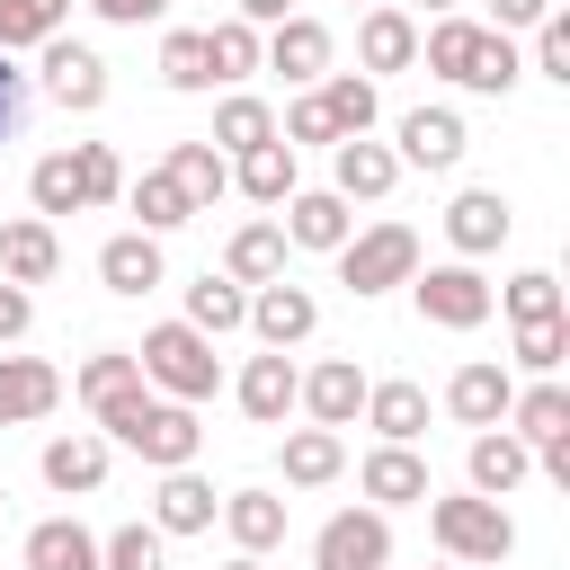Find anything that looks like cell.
Instances as JSON below:
<instances>
[{
	"instance_id": "obj_1",
	"label": "cell",
	"mask_w": 570,
	"mask_h": 570,
	"mask_svg": "<svg viewBox=\"0 0 570 570\" xmlns=\"http://www.w3.org/2000/svg\"><path fill=\"white\" fill-rule=\"evenodd\" d=\"M134 365H142V383H160L169 401H205L214 383H223V356H214V338L205 330H187V321H160V330H142V347H134Z\"/></svg>"
},
{
	"instance_id": "obj_2",
	"label": "cell",
	"mask_w": 570,
	"mask_h": 570,
	"mask_svg": "<svg viewBox=\"0 0 570 570\" xmlns=\"http://www.w3.org/2000/svg\"><path fill=\"white\" fill-rule=\"evenodd\" d=\"M428 534L445 543V561L454 570H490V561H508L517 552V525H508V508L499 499H428Z\"/></svg>"
},
{
	"instance_id": "obj_3",
	"label": "cell",
	"mask_w": 570,
	"mask_h": 570,
	"mask_svg": "<svg viewBox=\"0 0 570 570\" xmlns=\"http://www.w3.org/2000/svg\"><path fill=\"white\" fill-rule=\"evenodd\" d=\"M419 276V232L410 223H374V232H347L338 240V285L365 303V294H392Z\"/></svg>"
},
{
	"instance_id": "obj_4",
	"label": "cell",
	"mask_w": 570,
	"mask_h": 570,
	"mask_svg": "<svg viewBox=\"0 0 570 570\" xmlns=\"http://www.w3.org/2000/svg\"><path fill=\"white\" fill-rule=\"evenodd\" d=\"M410 294H419V321H436V330H481V321L499 312V303H490V276H481L472 258L410 276Z\"/></svg>"
},
{
	"instance_id": "obj_5",
	"label": "cell",
	"mask_w": 570,
	"mask_h": 570,
	"mask_svg": "<svg viewBox=\"0 0 570 570\" xmlns=\"http://www.w3.org/2000/svg\"><path fill=\"white\" fill-rule=\"evenodd\" d=\"M312 570H392V525L383 508H338L312 534Z\"/></svg>"
},
{
	"instance_id": "obj_6",
	"label": "cell",
	"mask_w": 570,
	"mask_h": 570,
	"mask_svg": "<svg viewBox=\"0 0 570 570\" xmlns=\"http://www.w3.org/2000/svg\"><path fill=\"white\" fill-rule=\"evenodd\" d=\"M116 445H134V454H142V463H160V472H187V463H196V445H205V428H196V410H187V401H142V419H134Z\"/></svg>"
},
{
	"instance_id": "obj_7",
	"label": "cell",
	"mask_w": 570,
	"mask_h": 570,
	"mask_svg": "<svg viewBox=\"0 0 570 570\" xmlns=\"http://www.w3.org/2000/svg\"><path fill=\"white\" fill-rule=\"evenodd\" d=\"M45 98H53L62 116H98V107H107V62H98V45L53 36V45H45Z\"/></svg>"
},
{
	"instance_id": "obj_8",
	"label": "cell",
	"mask_w": 570,
	"mask_h": 570,
	"mask_svg": "<svg viewBox=\"0 0 570 570\" xmlns=\"http://www.w3.org/2000/svg\"><path fill=\"white\" fill-rule=\"evenodd\" d=\"M258 62H267V71H285L294 89H321V80H330V27L294 9V18H285L267 45H258Z\"/></svg>"
},
{
	"instance_id": "obj_9",
	"label": "cell",
	"mask_w": 570,
	"mask_h": 570,
	"mask_svg": "<svg viewBox=\"0 0 570 570\" xmlns=\"http://www.w3.org/2000/svg\"><path fill=\"white\" fill-rule=\"evenodd\" d=\"M508 232H517V205H508L499 187H463V196L445 205V240H454L463 258H490Z\"/></svg>"
},
{
	"instance_id": "obj_10",
	"label": "cell",
	"mask_w": 570,
	"mask_h": 570,
	"mask_svg": "<svg viewBox=\"0 0 570 570\" xmlns=\"http://www.w3.org/2000/svg\"><path fill=\"white\" fill-rule=\"evenodd\" d=\"M294 401L312 410V428H356V419H365V374H356V356H321Z\"/></svg>"
},
{
	"instance_id": "obj_11",
	"label": "cell",
	"mask_w": 570,
	"mask_h": 570,
	"mask_svg": "<svg viewBox=\"0 0 570 570\" xmlns=\"http://www.w3.org/2000/svg\"><path fill=\"white\" fill-rule=\"evenodd\" d=\"M392 178H401V160L383 151V142H365V134H347V142H330V196L338 205H374V196H392Z\"/></svg>"
},
{
	"instance_id": "obj_12",
	"label": "cell",
	"mask_w": 570,
	"mask_h": 570,
	"mask_svg": "<svg viewBox=\"0 0 570 570\" xmlns=\"http://www.w3.org/2000/svg\"><path fill=\"white\" fill-rule=\"evenodd\" d=\"M249 330H258L267 347H303V338L321 330L312 285H285V276H276V285H258V294H249Z\"/></svg>"
},
{
	"instance_id": "obj_13",
	"label": "cell",
	"mask_w": 570,
	"mask_h": 570,
	"mask_svg": "<svg viewBox=\"0 0 570 570\" xmlns=\"http://www.w3.org/2000/svg\"><path fill=\"white\" fill-rule=\"evenodd\" d=\"M463 472H472V499H508V490L534 472V445H525V436H508V428H481V436H472V454H463Z\"/></svg>"
},
{
	"instance_id": "obj_14",
	"label": "cell",
	"mask_w": 570,
	"mask_h": 570,
	"mask_svg": "<svg viewBox=\"0 0 570 570\" xmlns=\"http://www.w3.org/2000/svg\"><path fill=\"white\" fill-rule=\"evenodd\" d=\"M392 160H410V169H454V160H463V116H454V107H410Z\"/></svg>"
},
{
	"instance_id": "obj_15",
	"label": "cell",
	"mask_w": 570,
	"mask_h": 570,
	"mask_svg": "<svg viewBox=\"0 0 570 570\" xmlns=\"http://www.w3.org/2000/svg\"><path fill=\"white\" fill-rule=\"evenodd\" d=\"M276 232H285L294 249H338V240L356 232V214H347V205H338L330 187H294V196H285V223H276Z\"/></svg>"
},
{
	"instance_id": "obj_16",
	"label": "cell",
	"mask_w": 570,
	"mask_h": 570,
	"mask_svg": "<svg viewBox=\"0 0 570 570\" xmlns=\"http://www.w3.org/2000/svg\"><path fill=\"white\" fill-rule=\"evenodd\" d=\"M294 392H303V374H294V356H285V347H267V356H249V365H240V410H249L258 428H285Z\"/></svg>"
},
{
	"instance_id": "obj_17",
	"label": "cell",
	"mask_w": 570,
	"mask_h": 570,
	"mask_svg": "<svg viewBox=\"0 0 570 570\" xmlns=\"http://www.w3.org/2000/svg\"><path fill=\"white\" fill-rule=\"evenodd\" d=\"M508 401H517V383H508V365H490V356H472V365L445 383V410H454L463 428H499Z\"/></svg>"
},
{
	"instance_id": "obj_18",
	"label": "cell",
	"mask_w": 570,
	"mask_h": 570,
	"mask_svg": "<svg viewBox=\"0 0 570 570\" xmlns=\"http://www.w3.org/2000/svg\"><path fill=\"white\" fill-rule=\"evenodd\" d=\"M356 490H365L374 508H410V499L428 508V499H436V490H428V463H419L410 445H374L365 472H356Z\"/></svg>"
},
{
	"instance_id": "obj_19",
	"label": "cell",
	"mask_w": 570,
	"mask_h": 570,
	"mask_svg": "<svg viewBox=\"0 0 570 570\" xmlns=\"http://www.w3.org/2000/svg\"><path fill=\"white\" fill-rule=\"evenodd\" d=\"M62 401V374L45 356H0V428H27Z\"/></svg>"
},
{
	"instance_id": "obj_20",
	"label": "cell",
	"mask_w": 570,
	"mask_h": 570,
	"mask_svg": "<svg viewBox=\"0 0 570 570\" xmlns=\"http://www.w3.org/2000/svg\"><path fill=\"white\" fill-rule=\"evenodd\" d=\"M214 517H223L214 481H196V472H160V490H151V525H160V534H205Z\"/></svg>"
},
{
	"instance_id": "obj_21",
	"label": "cell",
	"mask_w": 570,
	"mask_h": 570,
	"mask_svg": "<svg viewBox=\"0 0 570 570\" xmlns=\"http://www.w3.org/2000/svg\"><path fill=\"white\" fill-rule=\"evenodd\" d=\"M62 267V240H53V223H0V285H45Z\"/></svg>"
},
{
	"instance_id": "obj_22",
	"label": "cell",
	"mask_w": 570,
	"mask_h": 570,
	"mask_svg": "<svg viewBox=\"0 0 570 570\" xmlns=\"http://www.w3.org/2000/svg\"><path fill=\"white\" fill-rule=\"evenodd\" d=\"M365 428L383 445H419L428 436V392L419 383H365Z\"/></svg>"
},
{
	"instance_id": "obj_23",
	"label": "cell",
	"mask_w": 570,
	"mask_h": 570,
	"mask_svg": "<svg viewBox=\"0 0 570 570\" xmlns=\"http://www.w3.org/2000/svg\"><path fill=\"white\" fill-rule=\"evenodd\" d=\"M98 276H107V294H151L169 267H160V240H151V232H116V240L98 249Z\"/></svg>"
},
{
	"instance_id": "obj_24",
	"label": "cell",
	"mask_w": 570,
	"mask_h": 570,
	"mask_svg": "<svg viewBox=\"0 0 570 570\" xmlns=\"http://www.w3.org/2000/svg\"><path fill=\"white\" fill-rule=\"evenodd\" d=\"M356 53H365V80H374V71H410V62H419V27H410L401 9H365Z\"/></svg>"
},
{
	"instance_id": "obj_25",
	"label": "cell",
	"mask_w": 570,
	"mask_h": 570,
	"mask_svg": "<svg viewBox=\"0 0 570 570\" xmlns=\"http://www.w3.org/2000/svg\"><path fill=\"white\" fill-rule=\"evenodd\" d=\"M205 142H214L223 160H240V151H258V142H276V107L240 89V98H223V107H214V134H205Z\"/></svg>"
},
{
	"instance_id": "obj_26",
	"label": "cell",
	"mask_w": 570,
	"mask_h": 570,
	"mask_svg": "<svg viewBox=\"0 0 570 570\" xmlns=\"http://www.w3.org/2000/svg\"><path fill=\"white\" fill-rule=\"evenodd\" d=\"M223 276H232V285H276V276H285V232H276V223H240L232 249H223Z\"/></svg>"
},
{
	"instance_id": "obj_27",
	"label": "cell",
	"mask_w": 570,
	"mask_h": 570,
	"mask_svg": "<svg viewBox=\"0 0 570 570\" xmlns=\"http://www.w3.org/2000/svg\"><path fill=\"white\" fill-rule=\"evenodd\" d=\"M45 481H53L62 499H89V490L107 481V436H53V445H45Z\"/></svg>"
},
{
	"instance_id": "obj_28",
	"label": "cell",
	"mask_w": 570,
	"mask_h": 570,
	"mask_svg": "<svg viewBox=\"0 0 570 570\" xmlns=\"http://www.w3.org/2000/svg\"><path fill=\"white\" fill-rule=\"evenodd\" d=\"M223 525H232L240 552H276V543H285V499H276V490H232V499H223Z\"/></svg>"
},
{
	"instance_id": "obj_29",
	"label": "cell",
	"mask_w": 570,
	"mask_h": 570,
	"mask_svg": "<svg viewBox=\"0 0 570 570\" xmlns=\"http://www.w3.org/2000/svg\"><path fill=\"white\" fill-rule=\"evenodd\" d=\"M27 570H98V534L80 517H45L27 534Z\"/></svg>"
},
{
	"instance_id": "obj_30",
	"label": "cell",
	"mask_w": 570,
	"mask_h": 570,
	"mask_svg": "<svg viewBox=\"0 0 570 570\" xmlns=\"http://www.w3.org/2000/svg\"><path fill=\"white\" fill-rule=\"evenodd\" d=\"M249 321V285H232V276H196L187 285V330H205V338H223V330H240Z\"/></svg>"
},
{
	"instance_id": "obj_31",
	"label": "cell",
	"mask_w": 570,
	"mask_h": 570,
	"mask_svg": "<svg viewBox=\"0 0 570 570\" xmlns=\"http://www.w3.org/2000/svg\"><path fill=\"white\" fill-rule=\"evenodd\" d=\"M338 463H347L338 428H285V481H294V490H321V481H338Z\"/></svg>"
},
{
	"instance_id": "obj_32",
	"label": "cell",
	"mask_w": 570,
	"mask_h": 570,
	"mask_svg": "<svg viewBox=\"0 0 570 570\" xmlns=\"http://www.w3.org/2000/svg\"><path fill=\"white\" fill-rule=\"evenodd\" d=\"M160 169H169V178H178V196H187V205H196V214H205V205H214V196H223V187H232V160H223V151H214V142H178V151H169V160H160Z\"/></svg>"
},
{
	"instance_id": "obj_33",
	"label": "cell",
	"mask_w": 570,
	"mask_h": 570,
	"mask_svg": "<svg viewBox=\"0 0 570 570\" xmlns=\"http://www.w3.org/2000/svg\"><path fill=\"white\" fill-rule=\"evenodd\" d=\"M508 436H525V445H552V436H570V392H561V383H534V392H517V401H508Z\"/></svg>"
},
{
	"instance_id": "obj_34",
	"label": "cell",
	"mask_w": 570,
	"mask_h": 570,
	"mask_svg": "<svg viewBox=\"0 0 570 570\" xmlns=\"http://www.w3.org/2000/svg\"><path fill=\"white\" fill-rule=\"evenodd\" d=\"M232 178H240L249 205H285V196H294V151H285V142H258V151L232 160Z\"/></svg>"
},
{
	"instance_id": "obj_35",
	"label": "cell",
	"mask_w": 570,
	"mask_h": 570,
	"mask_svg": "<svg viewBox=\"0 0 570 570\" xmlns=\"http://www.w3.org/2000/svg\"><path fill=\"white\" fill-rule=\"evenodd\" d=\"M62 18H71V0H0V53H18V45H53L62 36Z\"/></svg>"
},
{
	"instance_id": "obj_36",
	"label": "cell",
	"mask_w": 570,
	"mask_h": 570,
	"mask_svg": "<svg viewBox=\"0 0 570 570\" xmlns=\"http://www.w3.org/2000/svg\"><path fill=\"white\" fill-rule=\"evenodd\" d=\"M312 98H321V107H330V125H338V142H347V134H365V125H374V107H383V98H374V80H365V71H330V80H321V89H312Z\"/></svg>"
},
{
	"instance_id": "obj_37",
	"label": "cell",
	"mask_w": 570,
	"mask_h": 570,
	"mask_svg": "<svg viewBox=\"0 0 570 570\" xmlns=\"http://www.w3.org/2000/svg\"><path fill=\"white\" fill-rule=\"evenodd\" d=\"M125 205H134V214H142V232H151V240H160V232H178V223H187V214H196V205H187V196H178V178H169V169H142V178H134V187H125Z\"/></svg>"
},
{
	"instance_id": "obj_38",
	"label": "cell",
	"mask_w": 570,
	"mask_h": 570,
	"mask_svg": "<svg viewBox=\"0 0 570 570\" xmlns=\"http://www.w3.org/2000/svg\"><path fill=\"white\" fill-rule=\"evenodd\" d=\"M490 303H508L517 330H525V321H561V276H552V267H525V276L490 285Z\"/></svg>"
},
{
	"instance_id": "obj_39",
	"label": "cell",
	"mask_w": 570,
	"mask_h": 570,
	"mask_svg": "<svg viewBox=\"0 0 570 570\" xmlns=\"http://www.w3.org/2000/svg\"><path fill=\"white\" fill-rule=\"evenodd\" d=\"M27 196H36V223L80 214V169H71V151H45V160L27 169Z\"/></svg>"
},
{
	"instance_id": "obj_40",
	"label": "cell",
	"mask_w": 570,
	"mask_h": 570,
	"mask_svg": "<svg viewBox=\"0 0 570 570\" xmlns=\"http://www.w3.org/2000/svg\"><path fill=\"white\" fill-rule=\"evenodd\" d=\"M125 392H142L134 347H98V356L80 365V401H89V410H107V401H125Z\"/></svg>"
},
{
	"instance_id": "obj_41",
	"label": "cell",
	"mask_w": 570,
	"mask_h": 570,
	"mask_svg": "<svg viewBox=\"0 0 570 570\" xmlns=\"http://www.w3.org/2000/svg\"><path fill=\"white\" fill-rule=\"evenodd\" d=\"M419 53H428V71H445V80H472V53H481V27H472V18H436Z\"/></svg>"
},
{
	"instance_id": "obj_42",
	"label": "cell",
	"mask_w": 570,
	"mask_h": 570,
	"mask_svg": "<svg viewBox=\"0 0 570 570\" xmlns=\"http://www.w3.org/2000/svg\"><path fill=\"white\" fill-rule=\"evenodd\" d=\"M160 80L169 89H214V53H205V27H178L160 45Z\"/></svg>"
},
{
	"instance_id": "obj_43",
	"label": "cell",
	"mask_w": 570,
	"mask_h": 570,
	"mask_svg": "<svg viewBox=\"0 0 570 570\" xmlns=\"http://www.w3.org/2000/svg\"><path fill=\"white\" fill-rule=\"evenodd\" d=\"M517 80H525V62H517V45H508L499 27H481V53H472V80H463V89H481V98H508Z\"/></svg>"
},
{
	"instance_id": "obj_44",
	"label": "cell",
	"mask_w": 570,
	"mask_h": 570,
	"mask_svg": "<svg viewBox=\"0 0 570 570\" xmlns=\"http://www.w3.org/2000/svg\"><path fill=\"white\" fill-rule=\"evenodd\" d=\"M205 53H214V80H249L258 71V27L223 18V27H205Z\"/></svg>"
},
{
	"instance_id": "obj_45",
	"label": "cell",
	"mask_w": 570,
	"mask_h": 570,
	"mask_svg": "<svg viewBox=\"0 0 570 570\" xmlns=\"http://www.w3.org/2000/svg\"><path fill=\"white\" fill-rule=\"evenodd\" d=\"M71 169H80V205H116L125 196V160L107 142H71Z\"/></svg>"
},
{
	"instance_id": "obj_46",
	"label": "cell",
	"mask_w": 570,
	"mask_h": 570,
	"mask_svg": "<svg viewBox=\"0 0 570 570\" xmlns=\"http://www.w3.org/2000/svg\"><path fill=\"white\" fill-rule=\"evenodd\" d=\"M98 570H160V525H116L98 543Z\"/></svg>"
},
{
	"instance_id": "obj_47",
	"label": "cell",
	"mask_w": 570,
	"mask_h": 570,
	"mask_svg": "<svg viewBox=\"0 0 570 570\" xmlns=\"http://www.w3.org/2000/svg\"><path fill=\"white\" fill-rule=\"evenodd\" d=\"M276 142H285V151H303V142H338V125H330V107L303 89V98L285 107V125H276Z\"/></svg>"
},
{
	"instance_id": "obj_48",
	"label": "cell",
	"mask_w": 570,
	"mask_h": 570,
	"mask_svg": "<svg viewBox=\"0 0 570 570\" xmlns=\"http://www.w3.org/2000/svg\"><path fill=\"white\" fill-rule=\"evenodd\" d=\"M561 347H570V321H525V330H517V365H525V374H552Z\"/></svg>"
},
{
	"instance_id": "obj_49",
	"label": "cell",
	"mask_w": 570,
	"mask_h": 570,
	"mask_svg": "<svg viewBox=\"0 0 570 570\" xmlns=\"http://www.w3.org/2000/svg\"><path fill=\"white\" fill-rule=\"evenodd\" d=\"M534 71H543V80H561V89H570V18H561V9H552V18H543V27H534Z\"/></svg>"
},
{
	"instance_id": "obj_50",
	"label": "cell",
	"mask_w": 570,
	"mask_h": 570,
	"mask_svg": "<svg viewBox=\"0 0 570 570\" xmlns=\"http://www.w3.org/2000/svg\"><path fill=\"white\" fill-rule=\"evenodd\" d=\"M18 125H27V71H18L9 53H0V142H9Z\"/></svg>"
},
{
	"instance_id": "obj_51",
	"label": "cell",
	"mask_w": 570,
	"mask_h": 570,
	"mask_svg": "<svg viewBox=\"0 0 570 570\" xmlns=\"http://www.w3.org/2000/svg\"><path fill=\"white\" fill-rule=\"evenodd\" d=\"M27 321H36L27 285H0V347H18V338H27Z\"/></svg>"
},
{
	"instance_id": "obj_52",
	"label": "cell",
	"mask_w": 570,
	"mask_h": 570,
	"mask_svg": "<svg viewBox=\"0 0 570 570\" xmlns=\"http://www.w3.org/2000/svg\"><path fill=\"white\" fill-rule=\"evenodd\" d=\"M89 9H98L107 27H142V18H160L169 0H89Z\"/></svg>"
},
{
	"instance_id": "obj_53",
	"label": "cell",
	"mask_w": 570,
	"mask_h": 570,
	"mask_svg": "<svg viewBox=\"0 0 570 570\" xmlns=\"http://www.w3.org/2000/svg\"><path fill=\"white\" fill-rule=\"evenodd\" d=\"M490 9H499V36H508V27H543V18H552V0H490Z\"/></svg>"
},
{
	"instance_id": "obj_54",
	"label": "cell",
	"mask_w": 570,
	"mask_h": 570,
	"mask_svg": "<svg viewBox=\"0 0 570 570\" xmlns=\"http://www.w3.org/2000/svg\"><path fill=\"white\" fill-rule=\"evenodd\" d=\"M232 18H240V27H285L294 0H232Z\"/></svg>"
},
{
	"instance_id": "obj_55",
	"label": "cell",
	"mask_w": 570,
	"mask_h": 570,
	"mask_svg": "<svg viewBox=\"0 0 570 570\" xmlns=\"http://www.w3.org/2000/svg\"><path fill=\"white\" fill-rule=\"evenodd\" d=\"M223 570H267V561H258V552H240V561H223Z\"/></svg>"
},
{
	"instance_id": "obj_56",
	"label": "cell",
	"mask_w": 570,
	"mask_h": 570,
	"mask_svg": "<svg viewBox=\"0 0 570 570\" xmlns=\"http://www.w3.org/2000/svg\"><path fill=\"white\" fill-rule=\"evenodd\" d=\"M428 9H454V0H428Z\"/></svg>"
},
{
	"instance_id": "obj_57",
	"label": "cell",
	"mask_w": 570,
	"mask_h": 570,
	"mask_svg": "<svg viewBox=\"0 0 570 570\" xmlns=\"http://www.w3.org/2000/svg\"><path fill=\"white\" fill-rule=\"evenodd\" d=\"M0 499H9V490H0Z\"/></svg>"
},
{
	"instance_id": "obj_58",
	"label": "cell",
	"mask_w": 570,
	"mask_h": 570,
	"mask_svg": "<svg viewBox=\"0 0 570 570\" xmlns=\"http://www.w3.org/2000/svg\"><path fill=\"white\" fill-rule=\"evenodd\" d=\"M445 570H454V561H445Z\"/></svg>"
}]
</instances>
